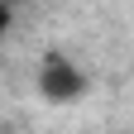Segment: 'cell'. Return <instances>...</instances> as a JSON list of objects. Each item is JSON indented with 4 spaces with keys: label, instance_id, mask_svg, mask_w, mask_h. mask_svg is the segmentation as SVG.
Listing matches in <instances>:
<instances>
[{
    "label": "cell",
    "instance_id": "1",
    "mask_svg": "<svg viewBox=\"0 0 134 134\" xmlns=\"http://www.w3.org/2000/svg\"><path fill=\"white\" fill-rule=\"evenodd\" d=\"M34 86H38V96L48 105H72V100L86 96V72L67 53H43L38 72H34Z\"/></svg>",
    "mask_w": 134,
    "mask_h": 134
},
{
    "label": "cell",
    "instance_id": "2",
    "mask_svg": "<svg viewBox=\"0 0 134 134\" xmlns=\"http://www.w3.org/2000/svg\"><path fill=\"white\" fill-rule=\"evenodd\" d=\"M10 19H14V10L5 5V0H0V38H5V34H10Z\"/></svg>",
    "mask_w": 134,
    "mask_h": 134
}]
</instances>
